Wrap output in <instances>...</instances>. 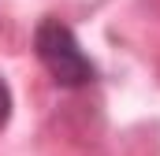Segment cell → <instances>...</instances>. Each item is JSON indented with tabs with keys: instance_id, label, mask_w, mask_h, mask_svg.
I'll use <instances>...</instances> for the list:
<instances>
[{
	"instance_id": "cell-1",
	"label": "cell",
	"mask_w": 160,
	"mask_h": 156,
	"mask_svg": "<svg viewBox=\"0 0 160 156\" xmlns=\"http://www.w3.org/2000/svg\"><path fill=\"white\" fill-rule=\"evenodd\" d=\"M41 63L48 67V75L56 78L60 85H86L93 82V63L82 52V45L75 41V34L60 22V19H45L34 34Z\"/></svg>"
},
{
	"instance_id": "cell-2",
	"label": "cell",
	"mask_w": 160,
	"mask_h": 156,
	"mask_svg": "<svg viewBox=\"0 0 160 156\" xmlns=\"http://www.w3.org/2000/svg\"><path fill=\"white\" fill-rule=\"evenodd\" d=\"M8 115H11V93H8V85L0 82V130H4Z\"/></svg>"
}]
</instances>
